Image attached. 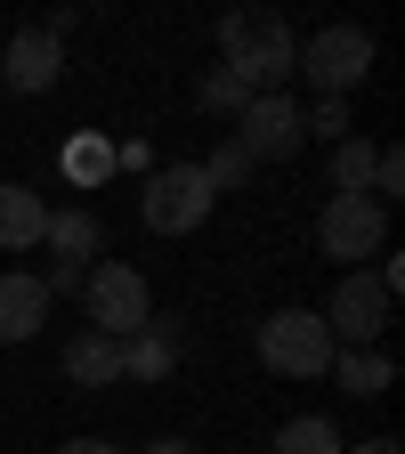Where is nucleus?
<instances>
[{"label":"nucleus","mask_w":405,"mask_h":454,"mask_svg":"<svg viewBox=\"0 0 405 454\" xmlns=\"http://www.w3.org/2000/svg\"><path fill=\"white\" fill-rule=\"evenodd\" d=\"M300 74L324 90V98H349L365 74H373V33L365 25H324L300 41Z\"/></svg>","instance_id":"nucleus-5"},{"label":"nucleus","mask_w":405,"mask_h":454,"mask_svg":"<svg viewBox=\"0 0 405 454\" xmlns=\"http://www.w3.org/2000/svg\"><path fill=\"white\" fill-rule=\"evenodd\" d=\"M57 74H66V49H57V33H41V25H25L9 49H0V90L41 98V90H57Z\"/></svg>","instance_id":"nucleus-10"},{"label":"nucleus","mask_w":405,"mask_h":454,"mask_svg":"<svg viewBox=\"0 0 405 454\" xmlns=\"http://www.w3.org/2000/svg\"><path fill=\"white\" fill-rule=\"evenodd\" d=\"M57 454H122V446H113V438H66Z\"/></svg>","instance_id":"nucleus-22"},{"label":"nucleus","mask_w":405,"mask_h":454,"mask_svg":"<svg viewBox=\"0 0 405 454\" xmlns=\"http://www.w3.org/2000/svg\"><path fill=\"white\" fill-rule=\"evenodd\" d=\"M170 365H179V340H170V333H154V325H146V333H130V340H122V381H162Z\"/></svg>","instance_id":"nucleus-15"},{"label":"nucleus","mask_w":405,"mask_h":454,"mask_svg":"<svg viewBox=\"0 0 405 454\" xmlns=\"http://www.w3.org/2000/svg\"><path fill=\"white\" fill-rule=\"evenodd\" d=\"M49 325V284L41 276H0V340H33Z\"/></svg>","instance_id":"nucleus-11"},{"label":"nucleus","mask_w":405,"mask_h":454,"mask_svg":"<svg viewBox=\"0 0 405 454\" xmlns=\"http://www.w3.org/2000/svg\"><path fill=\"white\" fill-rule=\"evenodd\" d=\"M203 106H211V114H244V106H252V90H244L236 74H227V66H211V82H203Z\"/></svg>","instance_id":"nucleus-20"},{"label":"nucleus","mask_w":405,"mask_h":454,"mask_svg":"<svg viewBox=\"0 0 405 454\" xmlns=\"http://www.w3.org/2000/svg\"><path fill=\"white\" fill-rule=\"evenodd\" d=\"M219 66L252 98H268V90H284L300 74V41H292V25L276 9H236V17H219Z\"/></svg>","instance_id":"nucleus-1"},{"label":"nucleus","mask_w":405,"mask_h":454,"mask_svg":"<svg viewBox=\"0 0 405 454\" xmlns=\"http://www.w3.org/2000/svg\"><path fill=\"white\" fill-rule=\"evenodd\" d=\"M211 203H219V187L203 179V162H162L154 179H146L138 219L154 227V236H195V227L211 219Z\"/></svg>","instance_id":"nucleus-4"},{"label":"nucleus","mask_w":405,"mask_h":454,"mask_svg":"<svg viewBox=\"0 0 405 454\" xmlns=\"http://www.w3.org/2000/svg\"><path fill=\"white\" fill-rule=\"evenodd\" d=\"M66 381H74V389H105V381H122V340L82 333L74 349H66Z\"/></svg>","instance_id":"nucleus-13"},{"label":"nucleus","mask_w":405,"mask_h":454,"mask_svg":"<svg viewBox=\"0 0 405 454\" xmlns=\"http://www.w3.org/2000/svg\"><path fill=\"white\" fill-rule=\"evenodd\" d=\"M260 365L268 373H292V381L332 373V333H324V317L316 309H276V317H260Z\"/></svg>","instance_id":"nucleus-3"},{"label":"nucleus","mask_w":405,"mask_h":454,"mask_svg":"<svg viewBox=\"0 0 405 454\" xmlns=\"http://www.w3.org/2000/svg\"><path fill=\"white\" fill-rule=\"evenodd\" d=\"M332 381L349 389V397H381V389L397 381V365H389L381 349H332Z\"/></svg>","instance_id":"nucleus-14"},{"label":"nucleus","mask_w":405,"mask_h":454,"mask_svg":"<svg viewBox=\"0 0 405 454\" xmlns=\"http://www.w3.org/2000/svg\"><path fill=\"white\" fill-rule=\"evenodd\" d=\"M300 122H308V130H324V138L340 146V138H349V106H340V98H316V106H300Z\"/></svg>","instance_id":"nucleus-21"},{"label":"nucleus","mask_w":405,"mask_h":454,"mask_svg":"<svg viewBox=\"0 0 405 454\" xmlns=\"http://www.w3.org/2000/svg\"><path fill=\"white\" fill-rule=\"evenodd\" d=\"M49 236V203L17 179H0V252H33Z\"/></svg>","instance_id":"nucleus-12"},{"label":"nucleus","mask_w":405,"mask_h":454,"mask_svg":"<svg viewBox=\"0 0 405 454\" xmlns=\"http://www.w3.org/2000/svg\"><path fill=\"white\" fill-rule=\"evenodd\" d=\"M373 154H381V146L340 138V146H332V195H373Z\"/></svg>","instance_id":"nucleus-16"},{"label":"nucleus","mask_w":405,"mask_h":454,"mask_svg":"<svg viewBox=\"0 0 405 454\" xmlns=\"http://www.w3.org/2000/svg\"><path fill=\"white\" fill-rule=\"evenodd\" d=\"M146 454H195V446H187V438H154Z\"/></svg>","instance_id":"nucleus-24"},{"label":"nucleus","mask_w":405,"mask_h":454,"mask_svg":"<svg viewBox=\"0 0 405 454\" xmlns=\"http://www.w3.org/2000/svg\"><path fill=\"white\" fill-rule=\"evenodd\" d=\"M252 170H260V162H252V154H244V146H236V138H227V146H219V154H211V162H203V179H211V187H219V195H227V187H244V179H252Z\"/></svg>","instance_id":"nucleus-19"},{"label":"nucleus","mask_w":405,"mask_h":454,"mask_svg":"<svg viewBox=\"0 0 405 454\" xmlns=\"http://www.w3.org/2000/svg\"><path fill=\"white\" fill-rule=\"evenodd\" d=\"M340 454H405L397 438H365V446H340Z\"/></svg>","instance_id":"nucleus-23"},{"label":"nucleus","mask_w":405,"mask_h":454,"mask_svg":"<svg viewBox=\"0 0 405 454\" xmlns=\"http://www.w3.org/2000/svg\"><path fill=\"white\" fill-rule=\"evenodd\" d=\"M82 309H90V333H105V340H130L154 325V293L130 260H97L82 276Z\"/></svg>","instance_id":"nucleus-2"},{"label":"nucleus","mask_w":405,"mask_h":454,"mask_svg":"<svg viewBox=\"0 0 405 454\" xmlns=\"http://www.w3.org/2000/svg\"><path fill=\"white\" fill-rule=\"evenodd\" d=\"M227 138H236L252 162H284V154L308 146V122H300V106L284 98V90H268V98H252V106L236 114V130H227Z\"/></svg>","instance_id":"nucleus-7"},{"label":"nucleus","mask_w":405,"mask_h":454,"mask_svg":"<svg viewBox=\"0 0 405 454\" xmlns=\"http://www.w3.org/2000/svg\"><path fill=\"white\" fill-rule=\"evenodd\" d=\"M316 244H324V260H373L381 244H389V203H373V195H332L324 203V219H316Z\"/></svg>","instance_id":"nucleus-6"},{"label":"nucleus","mask_w":405,"mask_h":454,"mask_svg":"<svg viewBox=\"0 0 405 454\" xmlns=\"http://www.w3.org/2000/svg\"><path fill=\"white\" fill-rule=\"evenodd\" d=\"M381 325H389V293H381V276L349 268V276L332 284V309H324L332 349H340V340H349V349H373V340H381Z\"/></svg>","instance_id":"nucleus-8"},{"label":"nucleus","mask_w":405,"mask_h":454,"mask_svg":"<svg viewBox=\"0 0 405 454\" xmlns=\"http://www.w3.org/2000/svg\"><path fill=\"white\" fill-rule=\"evenodd\" d=\"M41 244L57 252V276H41L49 301H57V293H82V276H90V260H97V244H105V227H97L90 203H66V211H49V236H41Z\"/></svg>","instance_id":"nucleus-9"},{"label":"nucleus","mask_w":405,"mask_h":454,"mask_svg":"<svg viewBox=\"0 0 405 454\" xmlns=\"http://www.w3.org/2000/svg\"><path fill=\"white\" fill-rule=\"evenodd\" d=\"M66 179H74V187H105V179H113V146H105V138H74V146H66Z\"/></svg>","instance_id":"nucleus-18"},{"label":"nucleus","mask_w":405,"mask_h":454,"mask_svg":"<svg viewBox=\"0 0 405 454\" xmlns=\"http://www.w3.org/2000/svg\"><path fill=\"white\" fill-rule=\"evenodd\" d=\"M268 454H340V430H332L324 414H300V422H284V430H276Z\"/></svg>","instance_id":"nucleus-17"}]
</instances>
